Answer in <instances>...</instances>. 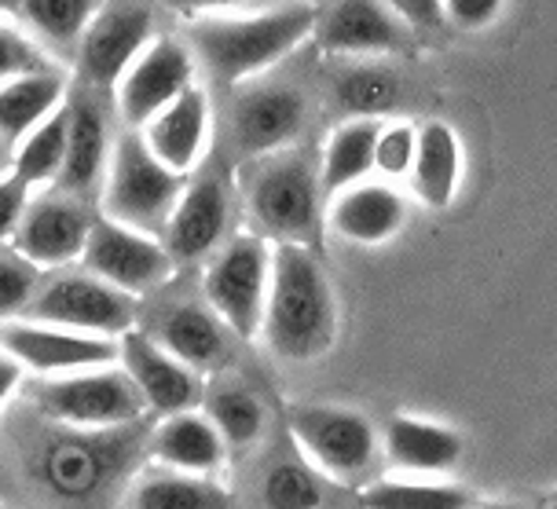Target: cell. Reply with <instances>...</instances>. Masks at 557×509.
Segmentation results:
<instances>
[{
	"label": "cell",
	"mask_w": 557,
	"mask_h": 509,
	"mask_svg": "<svg viewBox=\"0 0 557 509\" xmlns=\"http://www.w3.org/2000/svg\"><path fill=\"white\" fill-rule=\"evenodd\" d=\"M337 305L320 261L305 243H278L272 261V289L261 337L278 359L308 363L334 345Z\"/></svg>",
	"instance_id": "1"
},
{
	"label": "cell",
	"mask_w": 557,
	"mask_h": 509,
	"mask_svg": "<svg viewBox=\"0 0 557 509\" xmlns=\"http://www.w3.org/2000/svg\"><path fill=\"white\" fill-rule=\"evenodd\" d=\"M315 26L320 15L312 4H283L261 15L198 18L187 29V45L216 82L235 85L286 59L305 37L315 34Z\"/></svg>",
	"instance_id": "2"
},
{
	"label": "cell",
	"mask_w": 557,
	"mask_h": 509,
	"mask_svg": "<svg viewBox=\"0 0 557 509\" xmlns=\"http://www.w3.org/2000/svg\"><path fill=\"white\" fill-rule=\"evenodd\" d=\"M26 393L45 418L70 429H122L151 411L125 367L122 371L85 367V371L66 374H37Z\"/></svg>",
	"instance_id": "3"
},
{
	"label": "cell",
	"mask_w": 557,
	"mask_h": 509,
	"mask_svg": "<svg viewBox=\"0 0 557 509\" xmlns=\"http://www.w3.org/2000/svg\"><path fill=\"white\" fill-rule=\"evenodd\" d=\"M187 179L176 169L162 165L151 154L144 136H122L107 165L103 216H114L139 232H162L176 198L184 195Z\"/></svg>",
	"instance_id": "4"
},
{
	"label": "cell",
	"mask_w": 557,
	"mask_h": 509,
	"mask_svg": "<svg viewBox=\"0 0 557 509\" xmlns=\"http://www.w3.org/2000/svg\"><path fill=\"white\" fill-rule=\"evenodd\" d=\"M250 216L257 232L275 243H305L320 227L323 179L305 154L275 151L250 179Z\"/></svg>",
	"instance_id": "5"
},
{
	"label": "cell",
	"mask_w": 557,
	"mask_h": 509,
	"mask_svg": "<svg viewBox=\"0 0 557 509\" xmlns=\"http://www.w3.org/2000/svg\"><path fill=\"white\" fill-rule=\"evenodd\" d=\"M272 261L275 249H268L264 235H238L221 246V253L206 268V301L232 326L238 342L261 334L268 289H272Z\"/></svg>",
	"instance_id": "6"
},
{
	"label": "cell",
	"mask_w": 557,
	"mask_h": 509,
	"mask_svg": "<svg viewBox=\"0 0 557 509\" xmlns=\"http://www.w3.org/2000/svg\"><path fill=\"white\" fill-rule=\"evenodd\" d=\"M26 315L82 334L122 337L136 323V294L107 283L88 268H82V272L55 268V275L45 278L41 289H37Z\"/></svg>",
	"instance_id": "7"
},
{
	"label": "cell",
	"mask_w": 557,
	"mask_h": 509,
	"mask_svg": "<svg viewBox=\"0 0 557 509\" xmlns=\"http://www.w3.org/2000/svg\"><path fill=\"white\" fill-rule=\"evenodd\" d=\"M290 433L301 455L337 481L367 473L377 451V433L367 414L334 404H305L290 411Z\"/></svg>",
	"instance_id": "8"
},
{
	"label": "cell",
	"mask_w": 557,
	"mask_h": 509,
	"mask_svg": "<svg viewBox=\"0 0 557 509\" xmlns=\"http://www.w3.org/2000/svg\"><path fill=\"white\" fill-rule=\"evenodd\" d=\"M154 41L151 0H107L77 41V66L96 88H114L128 63Z\"/></svg>",
	"instance_id": "9"
},
{
	"label": "cell",
	"mask_w": 557,
	"mask_h": 509,
	"mask_svg": "<svg viewBox=\"0 0 557 509\" xmlns=\"http://www.w3.org/2000/svg\"><path fill=\"white\" fill-rule=\"evenodd\" d=\"M82 268L139 297L165 283L169 272H173V257L151 232L128 227L114 216H99L92 232H88Z\"/></svg>",
	"instance_id": "10"
},
{
	"label": "cell",
	"mask_w": 557,
	"mask_h": 509,
	"mask_svg": "<svg viewBox=\"0 0 557 509\" xmlns=\"http://www.w3.org/2000/svg\"><path fill=\"white\" fill-rule=\"evenodd\" d=\"M195 55L173 37H154L139 52L122 82L114 85L117 114L128 128H144L158 111H165L176 96H184L195 82Z\"/></svg>",
	"instance_id": "11"
},
{
	"label": "cell",
	"mask_w": 557,
	"mask_h": 509,
	"mask_svg": "<svg viewBox=\"0 0 557 509\" xmlns=\"http://www.w3.org/2000/svg\"><path fill=\"white\" fill-rule=\"evenodd\" d=\"M0 348L34 374H66L85 367H107L122 359V348L99 334H82L55 323H8L0 326Z\"/></svg>",
	"instance_id": "12"
},
{
	"label": "cell",
	"mask_w": 557,
	"mask_h": 509,
	"mask_svg": "<svg viewBox=\"0 0 557 509\" xmlns=\"http://www.w3.org/2000/svg\"><path fill=\"white\" fill-rule=\"evenodd\" d=\"M92 213L77 195L55 191L26 206L23 224L15 232V249L34 261L37 268H66L82 261L88 232H92Z\"/></svg>",
	"instance_id": "13"
},
{
	"label": "cell",
	"mask_w": 557,
	"mask_h": 509,
	"mask_svg": "<svg viewBox=\"0 0 557 509\" xmlns=\"http://www.w3.org/2000/svg\"><path fill=\"white\" fill-rule=\"evenodd\" d=\"M308 122V99L294 85H257L235 99L232 136L238 151L268 158L290 147Z\"/></svg>",
	"instance_id": "14"
},
{
	"label": "cell",
	"mask_w": 557,
	"mask_h": 509,
	"mask_svg": "<svg viewBox=\"0 0 557 509\" xmlns=\"http://www.w3.org/2000/svg\"><path fill=\"white\" fill-rule=\"evenodd\" d=\"M122 348V367L128 377L136 382V388L144 393L147 407L154 414H176L198 404L202 385H198L195 367H187L184 359H176L169 348H162L151 334L144 331H125L117 337Z\"/></svg>",
	"instance_id": "15"
},
{
	"label": "cell",
	"mask_w": 557,
	"mask_h": 509,
	"mask_svg": "<svg viewBox=\"0 0 557 509\" xmlns=\"http://www.w3.org/2000/svg\"><path fill=\"white\" fill-rule=\"evenodd\" d=\"M400 15L385 0H337L331 12L320 15L315 37L326 52L342 55H389L404 52L411 34Z\"/></svg>",
	"instance_id": "16"
},
{
	"label": "cell",
	"mask_w": 557,
	"mask_h": 509,
	"mask_svg": "<svg viewBox=\"0 0 557 509\" xmlns=\"http://www.w3.org/2000/svg\"><path fill=\"white\" fill-rule=\"evenodd\" d=\"M227 187L216 176H202L184 187L165 221V249L173 261H206L227 235Z\"/></svg>",
	"instance_id": "17"
},
{
	"label": "cell",
	"mask_w": 557,
	"mask_h": 509,
	"mask_svg": "<svg viewBox=\"0 0 557 509\" xmlns=\"http://www.w3.org/2000/svg\"><path fill=\"white\" fill-rule=\"evenodd\" d=\"M407 221V206L404 195L389 184H352L345 191H337L331 198V213L326 224L334 227V235H342L345 243L356 246H382L400 232Z\"/></svg>",
	"instance_id": "18"
},
{
	"label": "cell",
	"mask_w": 557,
	"mask_h": 509,
	"mask_svg": "<svg viewBox=\"0 0 557 509\" xmlns=\"http://www.w3.org/2000/svg\"><path fill=\"white\" fill-rule=\"evenodd\" d=\"M232 326L216 315L213 305L181 301L165 308V315L154 326V342L169 348L176 359H184L195 371H213L232 356Z\"/></svg>",
	"instance_id": "19"
},
{
	"label": "cell",
	"mask_w": 557,
	"mask_h": 509,
	"mask_svg": "<svg viewBox=\"0 0 557 509\" xmlns=\"http://www.w3.org/2000/svg\"><path fill=\"white\" fill-rule=\"evenodd\" d=\"M144 139L151 154L176 173H191L209 144V99L202 88H187L165 111H158L144 125Z\"/></svg>",
	"instance_id": "20"
},
{
	"label": "cell",
	"mask_w": 557,
	"mask_h": 509,
	"mask_svg": "<svg viewBox=\"0 0 557 509\" xmlns=\"http://www.w3.org/2000/svg\"><path fill=\"white\" fill-rule=\"evenodd\" d=\"M107 165H111V128H107V114L99 111L96 99H70V144L55 187L66 195L85 198L88 191L99 187Z\"/></svg>",
	"instance_id": "21"
},
{
	"label": "cell",
	"mask_w": 557,
	"mask_h": 509,
	"mask_svg": "<svg viewBox=\"0 0 557 509\" xmlns=\"http://www.w3.org/2000/svg\"><path fill=\"white\" fill-rule=\"evenodd\" d=\"M151 455L162 465L184 469V473L213 476L227 458V440L209 414H198L195 407L176 414H162V425L154 429Z\"/></svg>",
	"instance_id": "22"
},
{
	"label": "cell",
	"mask_w": 557,
	"mask_h": 509,
	"mask_svg": "<svg viewBox=\"0 0 557 509\" xmlns=\"http://www.w3.org/2000/svg\"><path fill=\"white\" fill-rule=\"evenodd\" d=\"M385 455L396 469H407V473H447L462 458V436L441 422L396 414L385 425Z\"/></svg>",
	"instance_id": "23"
},
{
	"label": "cell",
	"mask_w": 557,
	"mask_h": 509,
	"mask_svg": "<svg viewBox=\"0 0 557 509\" xmlns=\"http://www.w3.org/2000/svg\"><path fill=\"white\" fill-rule=\"evenodd\" d=\"M63 103L66 77L55 74V70H34V74L12 77L8 85H0V136L18 147Z\"/></svg>",
	"instance_id": "24"
},
{
	"label": "cell",
	"mask_w": 557,
	"mask_h": 509,
	"mask_svg": "<svg viewBox=\"0 0 557 509\" xmlns=\"http://www.w3.org/2000/svg\"><path fill=\"white\" fill-rule=\"evenodd\" d=\"M462 176V151L459 136L444 122H425L418 128V154H414V195L430 209H447Z\"/></svg>",
	"instance_id": "25"
},
{
	"label": "cell",
	"mask_w": 557,
	"mask_h": 509,
	"mask_svg": "<svg viewBox=\"0 0 557 509\" xmlns=\"http://www.w3.org/2000/svg\"><path fill=\"white\" fill-rule=\"evenodd\" d=\"M382 133L377 117H348L345 125L334 128L331 144L323 151L320 179H323V195L334 198L337 191L352 184H363L374 173V144Z\"/></svg>",
	"instance_id": "26"
},
{
	"label": "cell",
	"mask_w": 557,
	"mask_h": 509,
	"mask_svg": "<svg viewBox=\"0 0 557 509\" xmlns=\"http://www.w3.org/2000/svg\"><path fill=\"white\" fill-rule=\"evenodd\" d=\"M227 495L202 473H184V469H154L139 476L128 492V506L139 509H209L224 506Z\"/></svg>",
	"instance_id": "27"
},
{
	"label": "cell",
	"mask_w": 557,
	"mask_h": 509,
	"mask_svg": "<svg viewBox=\"0 0 557 509\" xmlns=\"http://www.w3.org/2000/svg\"><path fill=\"white\" fill-rule=\"evenodd\" d=\"M334 103L348 117H377L396 111L400 103V74L382 63H356L334 82Z\"/></svg>",
	"instance_id": "28"
},
{
	"label": "cell",
	"mask_w": 557,
	"mask_h": 509,
	"mask_svg": "<svg viewBox=\"0 0 557 509\" xmlns=\"http://www.w3.org/2000/svg\"><path fill=\"white\" fill-rule=\"evenodd\" d=\"M66 144H70V103L48 114L45 122L18 144V151L12 158L15 176H23L29 187L55 184L66 162Z\"/></svg>",
	"instance_id": "29"
},
{
	"label": "cell",
	"mask_w": 557,
	"mask_h": 509,
	"mask_svg": "<svg viewBox=\"0 0 557 509\" xmlns=\"http://www.w3.org/2000/svg\"><path fill=\"white\" fill-rule=\"evenodd\" d=\"M206 414L213 418V425L221 429L227 447H250L264 436L268 414L264 404L257 399L250 388L243 385H221L216 393L206 399Z\"/></svg>",
	"instance_id": "30"
},
{
	"label": "cell",
	"mask_w": 557,
	"mask_h": 509,
	"mask_svg": "<svg viewBox=\"0 0 557 509\" xmlns=\"http://www.w3.org/2000/svg\"><path fill=\"white\" fill-rule=\"evenodd\" d=\"M107 0H18V12L45 41L77 45Z\"/></svg>",
	"instance_id": "31"
},
{
	"label": "cell",
	"mask_w": 557,
	"mask_h": 509,
	"mask_svg": "<svg viewBox=\"0 0 557 509\" xmlns=\"http://www.w3.org/2000/svg\"><path fill=\"white\" fill-rule=\"evenodd\" d=\"M363 506L374 509H462L470 506L462 487L447 484H414V481H377L360 495Z\"/></svg>",
	"instance_id": "32"
},
{
	"label": "cell",
	"mask_w": 557,
	"mask_h": 509,
	"mask_svg": "<svg viewBox=\"0 0 557 509\" xmlns=\"http://www.w3.org/2000/svg\"><path fill=\"white\" fill-rule=\"evenodd\" d=\"M52 462H48V476L59 492H88L99 484V476H107V455H99L96 447H77V444H59L52 447Z\"/></svg>",
	"instance_id": "33"
},
{
	"label": "cell",
	"mask_w": 557,
	"mask_h": 509,
	"mask_svg": "<svg viewBox=\"0 0 557 509\" xmlns=\"http://www.w3.org/2000/svg\"><path fill=\"white\" fill-rule=\"evenodd\" d=\"M41 272L23 253L0 257V319H12L18 312H29L37 289H41Z\"/></svg>",
	"instance_id": "34"
},
{
	"label": "cell",
	"mask_w": 557,
	"mask_h": 509,
	"mask_svg": "<svg viewBox=\"0 0 557 509\" xmlns=\"http://www.w3.org/2000/svg\"><path fill=\"white\" fill-rule=\"evenodd\" d=\"M320 484H315L312 469L301 462H283L268 473L264 481V502L268 506H320Z\"/></svg>",
	"instance_id": "35"
},
{
	"label": "cell",
	"mask_w": 557,
	"mask_h": 509,
	"mask_svg": "<svg viewBox=\"0 0 557 509\" xmlns=\"http://www.w3.org/2000/svg\"><path fill=\"white\" fill-rule=\"evenodd\" d=\"M414 154H418V128L404 125V122L382 125L377 144H374V169H377V173H382L385 179L411 176Z\"/></svg>",
	"instance_id": "36"
},
{
	"label": "cell",
	"mask_w": 557,
	"mask_h": 509,
	"mask_svg": "<svg viewBox=\"0 0 557 509\" xmlns=\"http://www.w3.org/2000/svg\"><path fill=\"white\" fill-rule=\"evenodd\" d=\"M34 70H48L41 48L18 34L15 26L0 23V85H8L12 77L34 74Z\"/></svg>",
	"instance_id": "37"
},
{
	"label": "cell",
	"mask_w": 557,
	"mask_h": 509,
	"mask_svg": "<svg viewBox=\"0 0 557 509\" xmlns=\"http://www.w3.org/2000/svg\"><path fill=\"white\" fill-rule=\"evenodd\" d=\"M29 184L23 176H0V243H8V238H15L18 224H23V213L29 206Z\"/></svg>",
	"instance_id": "38"
},
{
	"label": "cell",
	"mask_w": 557,
	"mask_h": 509,
	"mask_svg": "<svg viewBox=\"0 0 557 509\" xmlns=\"http://www.w3.org/2000/svg\"><path fill=\"white\" fill-rule=\"evenodd\" d=\"M447 23L459 29H484L503 12V0H444Z\"/></svg>",
	"instance_id": "39"
},
{
	"label": "cell",
	"mask_w": 557,
	"mask_h": 509,
	"mask_svg": "<svg viewBox=\"0 0 557 509\" xmlns=\"http://www.w3.org/2000/svg\"><path fill=\"white\" fill-rule=\"evenodd\" d=\"M385 4H389L411 29H444L447 26L444 0H385Z\"/></svg>",
	"instance_id": "40"
},
{
	"label": "cell",
	"mask_w": 557,
	"mask_h": 509,
	"mask_svg": "<svg viewBox=\"0 0 557 509\" xmlns=\"http://www.w3.org/2000/svg\"><path fill=\"white\" fill-rule=\"evenodd\" d=\"M162 4L181 15H209V12H224V8H238L246 0H162Z\"/></svg>",
	"instance_id": "41"
},
{
	"label": "cell",
	"mask_w": 557,
	"mask_h": 509,
	"mask_svg": "<svg viewBox=\"0 0 557 509\" xmlns=\"http://www.w3.org/2000/svg\"><path fill=\"white\" fill-rule=\"evenodd\" d=\"M18 377H23V363H18L15 356H0V407H4V399L12 396V388L18 385Z\"/></svg>",
	"instance_id": "42"
},
{
	"label": "cell",
	"mask_w": 557,
	"mask_h": 509,
	"mask_svg": "<svg viewBox=\"0 0 557 509\" xmlns=\"http://www.w3.org/2000/svg\"><path fill=\"white\" fill-rule=\"evenodd\" d=\"M8 158H12V144H8V139H4V136H0V173H4Z\"/></svg>",
	"instance_id": "43"
},
{
	"label": "cell",
	"mask_w": 557,
	"mask_h": 509,
	"mask_svg": "<svg viewBox=\"0 0 557 509\" xmlns=\"http://www.w3.org/2000/svg\"><path fill=\"white\" fill-rule=\"evenodd\" d=\"M15 8H18V0H0V15H4V12H15Z\"/></svg>",
	"instance_id": "44"
}]
</instances>
